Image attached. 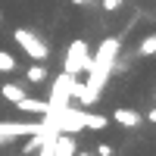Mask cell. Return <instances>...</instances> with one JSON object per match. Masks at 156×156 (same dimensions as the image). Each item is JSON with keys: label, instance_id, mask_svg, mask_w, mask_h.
Here are the masks:
<instances>
[{"label": "cell", "instance_id": "18", "mask_svg": "<svg viewBox=\"0 0 156 156\" xmlns=\"http://www.w3.org/2000/svg\"><path fill=\"white\" fill-rule=\"evenodd\" d=\"M75 156H97V153H90V150H81V153H75Z\"/></svg>", "mask_w": 156, "mask_h": 156}, {"label": "cell", "instance_id": "13", "mask_svg": "<svg viewBox=\"0 0 156 156\" xmlns=\"http://www.w3.org/2000/svg\"><path fill=\"white\" fill-rule=\"evenodd\" d=\"M37 147H41V134H31V137H28V144H25L22 150H25V153H34Z\"/></svg>", "mask_w": 156, "mask_h": 156}, {"label": "cell", "instance_id": "14", "mask_svg": "<svg viewBox=\"0 0 156 156\" xmlns=\"http://www.w3.org/2000/svg\"><path fill=\"white\" fill-rule=\"evenodd\" d=\"M50 144H53V140H50ZM50 144H41V147H37V156H53V150H50Z\"/></svg>", "mask_w": 156, "mask_h": 156}, {"label": "cell", "instance_id": "10", "mask_svg": "<svg viewBox=\"0 0 156 156\" xmlns=\"http://www.w3.org/2000/svg\"><path fill=\"white\" fill-rule=\"evenodd\" d=\"M0 94H3L6 100H12V103H19V100L25 97V87H19V84H12V81H9V84L0 87Z\"/></svg>", "mask_w": 156, "mask_h": 156}, {"label": "cell", "instance_id": "1", "mask_svg": "<svg viewBox=\"0 0 156 156\" xmlns=\"http://www.w3.org/2000/svg\"><path fill=\"white\" fill-rule=\"evenodd\" d=\"M119 47H122L119 37H106V41H100L97 53L90 56V66H87V81H84V100H81V106H90V103H97L100 90L106 87L109 75H112V69H115Z\"/></svg>", "mask_w": 156, "mask_h": 156}, {"label": "cell", "instance_id": "8", "mask_svg": "<svg viewBox=\"0 0 156 156\" xmlns=\"http://www.w3.org/2000/svg\"><path fill=\"white\" fill-rule=\"evenodd\" d=\"M16 106H19L22 112H34V115H44V112H47V100H34V97H28V94H25V97L16 103Z\"/></svg>", "mask_w": 156, "mask_h": 156}, {"label": "cell", "instance_id": "6", "mask_svg": "<svg viewBox=\"0 0 156 156\" xmlns=\"http://www.w3.org/2000/svg\"><path fill=\"white\" fill-rule=\"evenodd\" d=\"M50 150H53V156H75V137L59 131L53 137V144H50Z\"/></svg>", "mask_w": 156, "mask_h": 156}, {"label": "cell", "instance_id": "15", "mask_svg": "<svg viewBox=\"0 0 156 156\" xmlns=\"http://www.w3.org/2000/svg\"><path fill=\"white\" fill-rule=\"evenodd\" d=\"M97 156H112V147H109V144H100V147H97Z\"/></svg>", "mask_w": 156, "mask_h": 156}, {"label": "cell", "instance_id": "5", "mask_svg": "<svg viewBox=\"0 0 156 156\" xmlns=\"http://www.w3.org/2000/svg\"><path fill=\"white\" fill-rule=\"evenodd\" d=\"M69 81H72V75H56V81L53 87H50V100H47V112H59L62 106H69L72 97H69Z\"/></svg>", "mask_w": 156, "mask_h": 156}, {"label": "cell", "instance_id": "16", "mask_svg": "<svg viewBox=\"0 0 156 156\" xmlns=\"http://www.w3.org/2000/svg\"><path fill=\"white\" fill-rule=\"evenodd\" d=\"M103 6H106V9H119L122 0H103Z\"/></svg>", "mask_w": 156, "mask_h": 156}, {"label": "cell", "instance_id": "2", "mask_svg": "<svg viewBox=\"0 0 156 156\" xmlns=\"http://www.w3.org/2000/svg\"><path fill=\"white\" fill-rule=\"evenodd\" d=\"M53 119L56 125V131L62 134H78V131H84V128H90V131H103V128L109 125L106 115H94V112H87V109H78V106H62L59 112H44Z\"/></svg>", "mask_w": 156, "mask_h": 156}, {"label": "cell", "instance_id": "3", "mask_svg": "<svg viewBox=\"0 0 156 156\" xmlns=\"http://www.w3.org/2000/svg\"><path fill=\"white\" fill-rule=\"evenodd\" d=\"M87 66H90V47L78 37V41H72L69 44V50H66V75H81V72H87Z\"/></svg>", "mask_w": 156, "mask_h": 156}, {"label": "cell", "instance_id": "4", "mask_svg": "<svg viewBox=\"0 0 156 156\" xmlns=\"http://www.w3.org/2000/svg\"><path fill=\"white\" fill-rule=\"evenodd\" d=\"M12 37H16V44H19L34 62H44V59L50 56V47H47L34 31H28V28H16V31H12Z\"/></svg>", "mask_w": 156, "mask_h": 156}, {"label": "cell", "instance_id": "9", "mask_svg": "<svg viewBox=\"0 0 156 156\" xmlns=\"http://www.w3.org/2000/svg\"><path fill=\"white\" fill-rule=\"evenodd\" d=\"M47 75H50V72L44 69V62H34V66H31L28 72H25V78H28V81H31V84H41V81H44V78H47Z\"/></svg>", "mask_w": 156, "mask_h": 156}, {"label": "cell", "instance_id": "12", "mask_svg": "<svg viewBox=\"0 0 156 156\" xmlns=\"http://www.w3.org/2000/svg\"><path fill=\"white\" fill-rule=\"evenodd\" d=\"M16 69V59H12L6 50H0V72H12Z\"/></svg>", "mask_w": 156, "mask_h": 156}, {"label": "cell", "instance_id": "17", "mask_svg": "<svg viewBox=\"0 0 156 156\" xmlns=\"http://www.w3.org/2000/svg\"><path fill=\"white\" fill-rule=\"evenodd\" d=\"M147 122H153V125H156V106H153V109L147 112Z\"/></svg>", "mask_w": 156, "mask_h": 156}, {"label": "cell", "instance_id": "11", "mask_svg": "<svg viewBox=\"0 0 156 156\" xmlns=\"http://www.w3.org/2000/svg\"><path fill=\"white\" fill-rule=\"evenodd\" d=\"M137 53H140V56H156V34H147L144 41H140Z\"/></svg>", "mask_w": 156, "mask_h": 156}, {"label": "cell", "instance_id": "7", "mask_svg": "<svg viewBox=\"0 0 156 156\" xmlns=\"http://www.w3.org/2000/svg\"><path fill=\"white\" fill-rule=\"evenodd\" d=\"M112 122H119V125H125V128H137V125H144V115L140 112H134V109H115L112 112Z\"/></svg>", "mask_w": 156, "mask_h": 156}]
</instances>
